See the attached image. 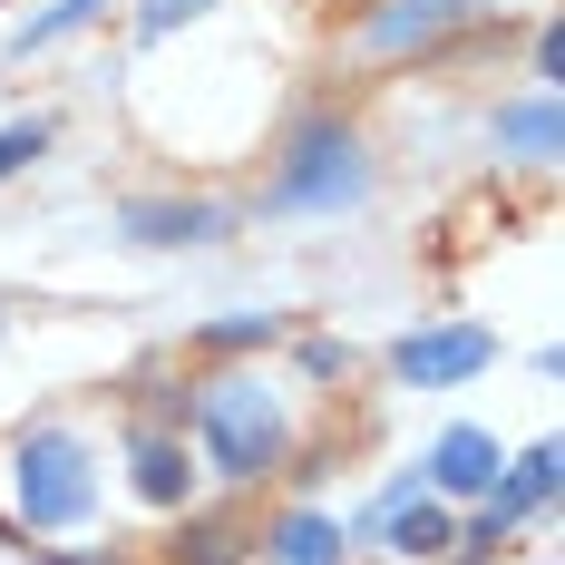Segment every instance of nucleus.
Segmentation results:
<instances>
[{
	"label": "nucleus",
	"instance_id": "nucleus-1",
	"mask_svg": "<svg viewBox=\"0 0 565 565\" xmlns=\"http://www.w3.org/2000/svg\"><path fill=\"white\" fill-rule=\"evenodd\" d=\"M185 439H195V468H215L234 498L244 488H274L302 458V429L264 371H195L185 381Z\"/></svg>",
	"mask_w": 565,
	"mask_h": 565
},
{
	"label": "nucleus",
	"instance_id": "nucleus-2",
	"mask_svg": "<svg viewBox=\"0 0 565 565\" xmlns=\"http://www.w3.org/2000/svg\"><path fill=\"white\" fill-rule=\"evenodd\" d=\"M371 185H381L371 137H361L341 108H312V117H292V137L274 147V167H264V185H254V215H264V225L351 215V205H371Z\"/></svg>",
	"mask_w": 565,
	"mask_h": 565
},
{
	"label": "nucleus",
	"instance_id": "nucleus-3",
	"mask_svg": "<svg viewBox=\"0 0 565 565\" xmlns=\"http://www.w3.org/2000/svg\"><path fill=\"white\" fill-rule=\"evenodd\" d=\"M10 488H20V526L30 536H68L98 516V458L68 419H30L10 439Z\"/></svg>",
	"mask_w": 565,
	"mask_h": 565
},
{
	"label": "nucleus",
	"instance_id": "nucleus-4",
	"mask_svg": "<svg viewBox=\"0 0 565 565\" xmlns=\"http://www.w3.org/2000/svg\"><path fill=\"white\" fill-rule=\"evenodd\" d=\"M478 20H498V0H371L361 30H351V58L361 68H399V58L449 50L458 30H478Z\"/></svg>",
	"mask_w": 565,
	"mask_h": 565
},
{
	"label": "nucleus",
	"instance_id": "nucleus-5",
	"mask_svg": "<svg viewBox=\"0 0 565 565\" xmlns=\"http://www.w3.org/2000/svg\"><path fill=\"white\" fill-rule=\"evenodd\" d=\"M478 371H498V332L488 322H419V332L391 341L399 391H468Z\"/></svg>",
	"mask_w": 565,
	"mask_h": 565
},
{
	"label": "nucleus",
	"instance_id": "nucleus-6",
	"mask_svg": "<svg viewBox=\"0 0 565 565\" xmlns=\"http://www.w3.org/2000/svg\"><path fill=\"white\" fill-rule=\"evenodd\" d=\"M361 536L391 546V556H409V565H439V556H449V536H458V516H449V498L419 488V468H399L391 488L361 508Z\"/></svg>",
	"mask_w": 565,
	"mask_h": 565
},
{
	"label": "nucleus",
	"instance_id": "nucleus-7",
	"mask_svg": "<svg viewBox=\"0 0 565 565\" xmlns=\"http://www.w3.org/2000/svg\"><path fill=\"white\" fill-rule=\"evenodd\" d=\"M127 478H137V498L157 516H175V508H195V439L185 429H157V419H127Z\"/></svg>",
	"mask_w": 565,
	"mask_h": 565
},
{
	"label": "nucleus",
	"instance_id": "nucleus-8",
	"mask_svg": "<svg viewBox=\"0 0 565 565\" xmlns=\"http://www.w3.org/2000/svg\"><path fill=\"white\" fill-rule=\"evenodd\" d=\"M117 225H127V244L185 254V244H225V234H234V205H215V195H127Z\"/></svg>",
	"mask_w": 565,
	"mask_h": 565
},
{
	"label": "nucleus",
	"instance_id": "nucleus-9",
	"mask_svg": "<svg viewBox=\"0 0 565 565\" xmlns=\"http://www.w3.org/2000/svg\"><path fill=\"white\" fill-rule=\"evenodd\" d=\"M498 468H508L498 429H468V419H458V429H439V439L419 449V488L458 508V498H488V488H498Z\"/></svg>",
	"mask_w": 565,
	"mask_h": 565
},
{
	"label": "nucleus",
	"instance_id": "nucleus-10",
	"mask_svg": "<svg viewBox=\"0 0 565 565\" xmlns=\"http://www.w3.org/2000/svg\"><path fill=\"white\" fill-rule=\"evenodd\" d=\"M556 88H526V98H498L488 108V147L508 157V167H556Z\"/></svg>",
	"mask_w": 565,
	"mask_h": 565
},
{
	"label": "nucleus",
	"instance_id": "nucleus-11",
	"mask_svg": "<svg viewBox=\"0 0 565 565\" xmlns=\"http://www.w3.org/2000/svg\"><path fill=\"white\" fill-rule=\"evenodd\" d=\"M254 546H264V565H341L351 526L322 516V508H282L274 526H254Z\"/></svg>",
	"mask_w": 565,
	"mask_h": 565
},
{
	"label": "nucleus",
	"instance_id": "nucleus-12",
	"mask_svg": "<svg viewBox=\"0 0 565 565\" xmlns=\"http://www.w3.org/2000/svg\"><path fill=\"white\" fill-rule=\"evenodd\" d=\"M185 526L167 536V565H244L254 556V526L234 508H175Z\"/></svg>",
	"mask_w": 565,
	"mask_h": 565
},
{
	"label": "nucleus",
	"instance_id": "nucleus-13",
	"mask_svg": "<svg viewBox=\"0 0 565 565\" xmlns=\"http://www.w3.org/2000/svg\"><path fill=\"white\" fill-rule=\"evenodd\" d=\"M292 332L282 312H234V322H205V332L185 341V361H244V351H274Z\"/></svg>",
	"mask_w": 565,
	"mask_h": 565
},
{
	"label": "nucleus",
	"instance_id": "nucleus-14",
	"mask_svg": "<svg viewBox=\"0 0 565 565\" xmlns=\"http://www.w3.org/2000/svg\"><path fill=\"white\" fill-rule=\"evenodd\" d=\"M108 10H117V0H50V10H30V20L10 30V50H20V58H30V50H58V40H78V30H98Z\"/></svg>",
	"mask_w": 565,
	"mask_h": 565
},
{
	"label": "nucleus",
	"instance_id": "nucleus-15",
	"mask_svg": "<svg viewBox=\"0 0 565 565\" xmlns=\"http://www.w3.org/2000/svg\"><path fill=\"white\" fill-rule=\"evenodd\" d=\"M50 137H58V117H10V127H0V185H10L20 167H40Z\"/></svg>",
	"mask_w": 565,
	"mask_h": 565
},
{
	"label": "nucleus",
	"instance_id": "nucleus-16",
	"mask_svg": "<svg viewBox=\"0 0 565 565\" xmlns=\"http://www.w3.org/2000/svg\"><path fill=\"white\" fill-rule=\"evenodd\" d=\"M215 0H137V40H167V30H185V20H205Z\"/></svg>",
	"mask_w": 565,
	"mask_h": 565
},
{
	"label": "nucleus",
	"instance_id": "nucleus-17",
	"mask_svg": "<svg viewBox=\"0 0 565 565\" xmlns=\"http://www.w3.org/2000/svg\"><path fill=\"white\" fill-rule=\"evenodd\" d=\"M341 371H351V351L332 332H302V381H341Z\"/></svg>",
	"mask_w": 565,
	"mask_h": 565
},
{
	"label": "nucleus",
	"instance_id": "nucleus-18",
	"mask_svg": "<svg viewBox=\"0 0 565 565\" xmlns=\"http://www.w3.org/2000/svg\"><path fill=\"white\" fill-rule=\"evenodd\" d=\"M536 88H565V20H536Z\"/></svg>",
	"mask_w": 565,
	"mask_h": 565
},
{
	"label": "nucleus",
	"instance_id": "nucleus-19",
	"mask_svg": "<svg viewBox=\"0 0 565 565\" xmlns=\"http://www.w3.org/2000/svg\"><path fill=\"white\" fill-rule=\"evenodd\" d=\"M498 565H508V556H498Z\"/></svg>",
	"mask_w": 565,
	"mask_h": 565
}]
</instances>
